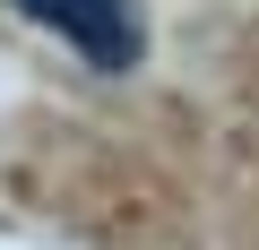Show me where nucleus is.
<instances>
[{"label":"nucleus","mask_w":259,"mask_h":250,"mask_svg":"<svg viewBox=\"0 0 259 250\" xmlns=\"http://www.w3.org/2000/svg\"><path fill=\"white\" fill-rule=\"evenodd\" d=\"M9 9H26L44 35H61L87 69H139L147 52V18H139V0H9Z\"/></svg>","instance_id":"1"}]
</instances>
